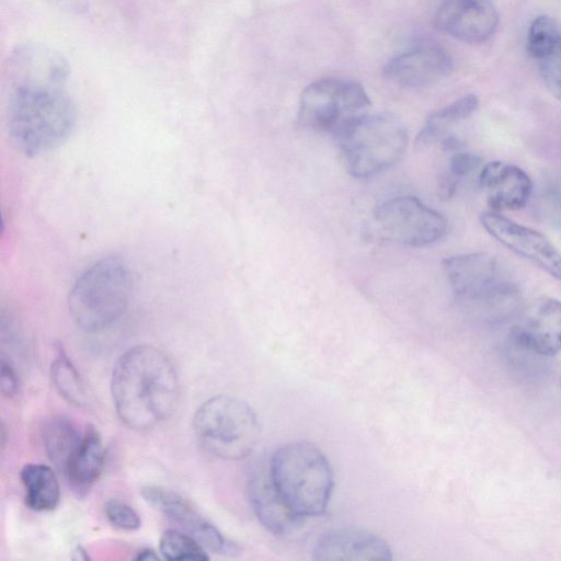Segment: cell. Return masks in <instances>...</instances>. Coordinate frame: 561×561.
<instances>
[{
	"instance_id": "1",
	"label": "cell",
	"mask_w": 561,
	"mask_h": 561,
	"mask_svg": "<svg viewBox=\"0 0 561 561\" xmlns=\"http://www.w3.org/2000/svg\"><path fill=\"white\" fill-rule=\"evenodd\" d=\"M111 391L119 420L129 428L147 431L176 410L180 383L173 363L156 346L141 344L117 359Z\"/></svg>"
},
{
	"instance_id": "2",
	"label": "cell",
	"mask_w": 561,
	"mask_h": 561,
	"mask_svg": "<svg viewBox=\"0 0 561 561\" xmlns=\"http://www.w3.org/2000/svg\"><path fill=\"white\" fill-rule=\"evenodd\" d=\"M77 121L72 100L60 85L15 83L9 105V129L18 148L35 157L61 145Z\"/></svg>"
},
{
	"instance_id": "3",
	"label": "cell",
	"mask_w": 561,
	"mask_h": 561,
	"mask_svg": "<svg viewBox=\"0 0 561 561\" xmlns=\"http://www.w3.org/2000/svg\"><path fill=\"white\" fill-rule=\"evenodd\" d=\"M273 481L299 518L319 516L328 507L333 472L323 453L305 440L280 446L268 461Z\"/></svg>"
},
{
	"instance_id": "4",
	"label": "cell",
	"mask_w": 561,
	"mask_h": 561,
	"mask_svg": "<svg viewBox=\"0 0 561 561\" xmlns=\"http://www.w3.org/2000/svg\"><path fill=\"white\" fill-rule=\"evenodd\" d=\"M129 266L110 256L87 268L72 286L68 309L72 321L87 332L102 330L126 310L131 295Z\"/></svg>"
},
{
	"instance_id": "5",
	"label": "cell",
	"mask_w": 561,
	"mask_h": 561,
	"mask_svg": "<svg viewBox=\"0 0 561 561\" xmlns=\"http://www.w3.org/2000/svg\"><path fill=\"white\" fill-rule=\"evenodd\" d=\"M347 172L357 179L374 176L397 163L408 141L404 123L389 113H364L339 136Z\"/></svg>"
},
{
	"instance_id": "6",
	"label": "cell",
	"mask_w": 561,
	"mask_h": 561,
	"mask_svg": "<svg viewBox=\"0 0 561 561\" xmlns=\"http://www.w3.org/2000/svg\"><path fill=\"white\" fill-rule=\"evenodd\" d=\"M197 440L209 454L227 460L247 457L254 449L260 425L242 399L219 394L206 400L193 419Z\"/></svg>"
},
{
	"instance_id": "7",
	"label": "cell",
	"mask_w": 561,
	"mask_h": 561,
	"mask_svg": "<svg viewBox=\"0 0 561 561\" xmlns=\"http://www.w3.org/2000/svg\"><path fill=\"white\" fill-rule=\"evenodd\" d=\"M369 105V96L360 83L324 78L302 91L298 119L305 127L339 136Z\"/></svg>"
},
{
	"instance_id": "8",
	"label": "cell",
	"mask_w": 561,
	"mask_h": 561,
	"mask_svg": "<svg viewBox=\"0 0 561 561\" xmlns=\"http://www.w3.org/2000/svg\"><path fill=\"white\" fill-rule=\"evenodd\" d=\"M374 221L382 238L414 248L437 242L447 230L445 217L414 196L387 199L375 209Z\"/></svg>"
},
{
	"instance_id": "9",
	"label": "cell",
	"mask_w": 561,
	"mask_h": 561,
	"mask_svg": "<svg viewBox=\"0 0 561 561\" xmlns=\"http://www.w3.org/2000/svg\"><path fill=\"white\" fill-rule=\"evenodd\" d=\"M443 268L454 293L463 300L495 304L516 291L497 260L484 252L447 257Z\"/></svg>"
},
{
	"instance_id": "10",
	"label": "cell",
	"mask_w": 561,
	"mask_h": 561,
	"mask_svg": "<svg viewBox=\"0 0 561 561\" xmlns=\"http://www.w3.org/2000/svg\"><path fill=\"white\" fill-rule=\"evenodd\" d=\"M453 69V58L438 42L416 41L388 60L383 75L404 88H424L442 80Z\"/></svg>"
},
{
	"instance_id": "11",
	"label": "cell",
	"mask_w": 561,
	"mask_h": 561,
	"mask_svg": "<svg viewBox=\"0 0 561 561\" xmlns=\"http://www.w3.org/2000/svg\"><path fill=\"white\" fill-rule=\"evenodd\" d=\"M480 222L505 248L561 279V253L545 234L496 211H483Z\"/></svg>"
},
{
	"instance_id": "12",
	"label": "cell",
	"mask_w": 561,
	"mask_h": 561,
	"mask_svg": "<svg viewBox=\"0 0 561 561\" xmlns=\"http://www.w3.org/2000/svg\"><path fill=\"white\" fill-rule=\"evenodd\" d=\"M499 22L500 15L492 0H443L434 18L439 32L470 44L492 37Z\"/></svg>"
},
{
	"instance_id": "13",
	"label": "cell",
	"mask_w": 561,
	"mask_h": 561,
	"mask_svg": "<svg viewBox=\"0 0 561 561\" xmlns=\"http://www.w3.org/2000/svg\"><path fill=\"white\" fill-rule=\"evenodd\" d=\"M144 499L181 529L215 553L231 551L232 545L187 500L176 492L156 485L141 489Z\"/></svg>"
},
{
	"instance_id": "14",
	"label": "cell",
	"mask_w": 561,
	"mask_h": 561,
	"mask_svg": "<svg viewBox=\"0 0 561 561\" xmlns=\"http://www.w3.org/2000/svg\"><path fill=\"white\" fill-rule=\"evenodd\" d=\"M507 339L542 358L561 352V301L545 298L536 302L511 329Z\"/></svg>"
},
{
	"instance_id": "15",
	"label": "cell",
	"mask_w": 561,
	"mask_h": 561,
	"mask_svg": "<svg viewBox=\"0 0 561 561\" xmlns=\"http://www.w3.org/2000/svg\"><path fill=\"white\" fill-rule=\"evenodd\" d=\"M313 559L323 561H388L391 549L380 536L358 528H339L324 533L313 548Z\"/></svg>"
},
{
	"instance_id": "16",
	"label": "cell",
	"mask_w": 561,
	"mask_h": 561,
	"mask_svg": "<svg viewBox=\"0 0 561 561\" xmlns=\"http://www.w3.org/2000/svg\"><path fill=\"white\" fill-rule=\"evenodd\" d=\"M480 187L493 211L518 210L526 206L533 183L528 174L515 164L492 161L479 174Z\"/></svg>"
},
{
	"instance_id": "17",
	"label": "cell",
	"mask_w": 561,
	"mask_h": 561,
	"mask_svg": "<svg viewBox=\"0 0 561 561\" xmlns=\"http://www.w3.org/2000/svg\"><path fill=\"white\" fill-rule=\"evenodd\" d=\"M248 495L259 522L271 533H289L300 520L277 490L268 463L255 466L248 479Z\"/></svg>"
},
{
	"instance_id": "18",
	"label": "cell",
	"mask_w": 561,
	"mask_h": 561,
	"mask_svg": "<svg viewBox=\"0 0 561 561\" xmlns=\"http://www.w3.org/2000/svg\"><path fill=\"white\" fill-rule=\"evenodd\" d=\"M15 83H44L62 87L68 76V65L57 51L30 45L19 49L12 60ZM14 83V84H15Z\"/></svg>"
},
{
	"instance_id": "19",
	"label": "cell",
	"mask_w": 561,
	"mask_h": 561,
	"mask_svg": "<svg viewBox=\"0 0 561 561\" xmlns=\"http://www.w3.org/2000/svg\"><path fill=\"white\" fill-rule=\"evenodd\" d=\"M105 448L99 432L89 425L70 459L65 476L78 497L85 496L103 472Z\"/></svg>"
},
{
	"instance_id": "20",
	"label": "cell",
	"mask_w": 561,
	"mask_h": 561,
	"mask_svg": "<svg viewBox=\"0 0 561 561\" xmlns=\"http://www.w3.org/2000/svg\"><path fill=\"white\" fill-rule=\"evenodd\" d=\"M26 505L36 512L55 510L60 500L58 479L49 466L26 463L20 472Z\"/></svg>"
},
{
	"instance_id": "21",
	"label": "cell",
	"mask_w": 561,
	"mask_h": 561,
	"mask_svg": "<svg viewBox=\"0 0 561 561\" xmlns=\"http://www.w3.org/2000/svg\"><path fill=\"white\" fill-rule=\"evenodd\" d=\"M82 436L75 423L65 415H55L45 423L43 428L44 448L49 460L59 471L65 473Z\"/></svg>"
},
{
	"instance_id": "22",
	"label": "cell",
	"mask_w": 561,
	"mask_h": 561,
	"mask_svg": "<svg viewBox=\"0 0 561 561\" xmlns=\"http://www.w3.org/2000/svg\"><path fill=\"white\" fill-rule=\"evenodd\" d=\"M479 100L467 94L431 114L422 126L419 144H430L445 136L455 125L470 117L478 108Z\"/></svg>"
},
{
	"instance_id": "23",
	"label": "cell",
	"mask_w": 561,
	"mask_h": 561,
	"mask_svg": "<svg viewBox=\"0 0 561 561\" xmlns=\"http://www.w3.org/2000/svg\"><path fill=\"white\" fill-rule=\"evenodd\" d=\"M50 376L55 388L67 401L76 405L87 403L83 381L61 345L57 346V354L50 366Z\"/></svg>"
},
{
	"instance_id": "24",
	"label": "cell",
	"mask_w": 561,
	"mask_h": 561,
	"mask_svg": "<svg viewBox=\"0 0 561 561\" xmlns=\"http://www.w3.org/2000/svg\"><path fill=\"white\" fill-rule=\"evenodd\" d=\"M162 557L167 560L206 561L209 559L207 549L195 538L176 529L165 530L159 542Z\"/></svg>"
},
{
	"instance_id": "25",
	"label": "cell",
	"mask_w": 561,
	"mask_h": 561,
	"mask_svg": "<svg viewBox=\"0 0 561 561\" xmlns=\"http://www.w3.org/2000/svg\"><path fill=\"white\" fill-rule=\"evenodd\" d=\"M561 26L548 15H539L528 27L526 48L529 55L539 60L547 55L558 42Z\"/></svg>"
},
{
	"instance_id": "26",
	"label": "cell",
	"mask_w": 561,
	"mask_h": 561,
	"mask_svg": "<svg viewBox=\"0 0 561 561\" xmlns=\"http://www.w3.org/2000/svg\"><path fill=\"white\" fill-rule=\"evenodd\" d=\"M480 164L481 159L474 153H455L449 161L448 172L439 180V195L443 198L453 196L461 179L474 172Z\"/></svg>"
},
{
	"instance_id": "27",
	"label": "cell",
	"mask_w": 561,
	"mask_h": 561,
	"mask_svg": "<svg viewBox=\"0 0 561 561\" xmlns=\"http://www.w3.org/2000/svg\"><path fill=\"white\" fill-rule=\"evenodd\" d=\"M538 62L547 89L561 101V35L552 49Z\"/></svg>"
},
{
	"instance_id": "28",
	"label": "cell",
	"mask_w": 561,
	"mask_h": 561,
	"mask_svg": "<svg viewBox=\"0 0 561 561\" xmlns=\"http://www.w3.org/2000/svg\"><path fill=\"white\" fill-rule=\"evenodd\" d=\"M104 514L114 527L122 530L134 531L141 525L138 513L130 505L117 499H111L105 503Z\"/></svg>"
},
{
	"instance_id": "29",
	"label": "cell",
	"mask_w": 561,
	"mask_h": 561,
	"mask_svg": "<svg viewBox=\"0 0 561 561\" xmlns=\"http://www.w3.org/2000/svg\"><path fill=\"white\" fill-rule=\"evenodd\" d=\"M19 390V377L11 362L4 356L1 358V392L3 396L11 398Z\"/></svg>"
},
{
	"instance_id": "30",
	"label": "cell",
	"mask_w": 561,
	"mask_h": 561,
	"mask_svg": "<svg viewBox=\"0 0 561 561\" xmlns=\"http://www.w3.org/2000/svg\"><path fill=\"white\" fill-rule=\"evenodd\" d=\"M158 554L151 549H142L137 553L136 560H158Z\"/></svg>"
}]
</instances>
